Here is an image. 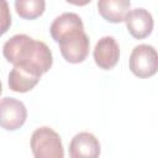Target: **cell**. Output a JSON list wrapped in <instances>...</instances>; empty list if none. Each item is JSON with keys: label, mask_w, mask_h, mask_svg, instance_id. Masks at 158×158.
<instances>
[{"label": "cell", "mask_w": 158, "mask_h": 158, "mask_svg": "<svg viewBox=\"0 0 158 158\" xmlns=\"http://www.w3.org/2000/svg\"><path fill=\"white\" fill-rule=\"evenodd\" d=\"M69 156L72 158H95L100 156L99 139L90 132L77 133L69 143Z\"/></svg>", "instance_id": "ba28073f"}, {"label": "cell", "mask_w": 158, "mask_h": 158, "mask_svg": "<svg viewBox=\"0 0 158 158\" xmlns=\"http://www.w3.org/2000/svg\"><path fill=\"white\" fill-rule=\"evenodd\" d=\"M15 10L21 19L35 20L46 10L44 0H15Z\"/></svg>", "instance_id": "8fae6325"}, {"label": "cell", "mask_w": 158, "mask_h": 158, "mask_svg": "<svg viewBox=\"0 0 158 158\" xmlns=\"http://www.w3.org/2000/svg\"><path fill=\"white\" fill-rule=\"evenodd\" d=\"M2 54L9 63L23 67L38 77L47 73L53 63L49 47L44 42L36 41L23 33L7 40L4 43Z\"/></svg>", "instance_id": "6da1fadb"}, {"label": "cell", "mask_w": 158, "mask_h": 158, "mask_svg": "<svg viewBox=\"0 0 158 158\" xmlns=\"http://www.w3.org/2000/svg\"><path fill=\"white\" fill-rule=\"evenodd\" d=\"M41 77L33 74L32 72L27 70L23 67L14 65L11 72L9 73V88L15 93H27L32 90L37 83L40 81Z\"/></svg>", "instance_id": "9c48e42d"}, {"label": "cell", "mask_w": 158, "mask_h": 158, "mask_svg": "<svg viewBox=\"0 0 158 158\" xmlns=\"http://www.w3.org/2000/svg\"><path fill=\"white\" fill-rule=\"evenodd\" d=\"M123 21L126 22V27L131 36L137 40H142L149 36L154 25L152 14L143 7L130 10Z\"/></svg>", "instance_id": "52a82bcc"}, {"label": "cell", "mask_w": 158, "mask_h": 158, "mask_svg": "<svg viewBox=\"0 0 158 158\" xmlns=\"http://www.w3.org/2000/svg\"><path fill=\"white\" fill-rule=\"evenodd\" d=\"M31 151L36 158H63L64 149L60 136L51 127L42 126L31 136Z\"/></svg>", "instance_id": "3957f363"}, {"label": "cell", "mask_w": 158, "mask_h": 158, "mask_svg": "<svg viewBox=\"0 0 158 158\" xmlns=\"http://www.w3.org/2000/svg\"><path fill=\"white\" fill-rule=\"evenodd\" d=\"M65 1L69 2V4L77 5V6H84V5H88L91 0H65Z\"/></svg>", "instance_id": "4fadbf2b"}, {"label": "cell", "mask_w": 158, "mask_h": 158, "mask_svg": "<svg viewBox=\"0 0 158 158\" xmlns=\"http://www.w3.org/2000/svg\"><path fill=\"white\" fill-rule=\"evenodd\" d=\"M130 69L138 78H149L157 73L158 54L151 44L136 46L130 56Z\"/></svg>", "instance_id": "277c9868"}, {"label": "cell", "mask_w": 158, "mask_h": 158, "mask_svg": "<svg viewBox=\"0 0 158 158\" xmlns=\"http://www.w3.org/2000/svg\"><path fill=\"white\" fill-rule=\"evenodd\" d=\"M27 109L15 98L0 99V127L6 131H16L26 122Z\"/></svg>", "instance_id": "5b68a950"}, {"label": "cell", "mask_w": 158, "mask_h": 158, "mask_svg": "<svg viewBox=\"0 0 158 158\" xmlns=\"http://www.w3.org/2000/svg\"><path fill=\"white\" fill-rule=\"evenodd\" d=\"M56 42L59 44L63 58L69 63H81L89 54L90 41L84 31V26L74 27L67 31L59 36Z\"/></svg>", "instance_id": "7a4b0ae2"}, {"label": "cell", "mask_w": 158, "mask_h": 158, "mask_svg": "<svg viewBox=\"0 0 158 158\" xmlns=\"http://www.w3.org/2000/svg\"><path fill=\"white\" fill-rule=\"evenodd\" d=\"M130 0H98V10L104 20L111 23H118L125 20L130 11Z\"/></svg>", "instance_id": "30bf717a"}, {"label": "cell", "mask_w": 158, "mask_h": 158, "mask_svg": "<svg viewBox=\"0 0 158 158\" xmlns=\"http://www.w3.org/2000/svg\"><path fill=\"white\" fill-rule=\"evenodd\" d=\"M120 59V46L112 36L101 37L94 48V60L101 69H112Z\"/></svg>", "instance_id": "8992f818"}, {"label": "cell", "mask_w": 158, "mask_h": 158, "mask_svg": "<svg viewBox=\"0 0 158 158\" xmlns=\"http://www.w3.org/2000/svg\"><path fill=\"white\" fill-rule=\"evenodd\" d=\"M1 93H2V84H1V81H0V95H1Z\"/></svg>", "instance_id": "5bb4252c"}, {"label": "cell", "mask_w": 158, "mask_h": 158, "mask_svg": "<svg viewBox=\"0 0 158 158\" xmlns=\"http://www.w3.org/2000/svg\"><path fill=\"white\" fill-rule=\"evenodd\" d=\"M11 26V14L6 0H0V36L5 35Z\"/></svg>", "instance_id": "7c38bea8"}]
</instances>
